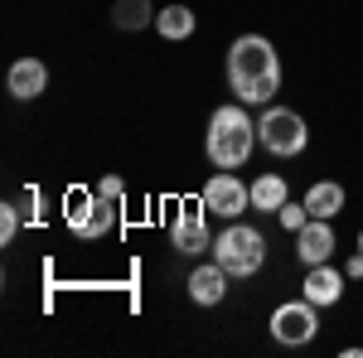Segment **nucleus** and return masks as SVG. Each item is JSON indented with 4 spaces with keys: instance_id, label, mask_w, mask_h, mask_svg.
<instances>
[{
    "instance_id": "4",
    "label": "nucleus",
    "mask_w": 363,
    "mask_h": 358,
    "mask_svg": "<svg viewBox=\"0 0 363 358\" xmlns=\"http://www.w3.org/2000/svg\"><path fill=\"white\" fill-rule=\"evenodd\" d=\"M257 140L272 150V155H281V160H291V155H301L306 150V121H301V111L291 107H267L262 111V121H257Z\"/></svg>"
},
{
    "instance_id": "2",
    "label": "nucleus",
    "mask_w": 363,
    "mask_h": 358,
    "mask_svg": "<svg viewBox=\"0 0 363 358\" xmlns=\"http://www.w3.org/2000/svg\"><path fill=\"white\" fill-rule=\"evenodd\" d=\"M252 145H257V121H252L242 102H233V107H218L208 116V136H203V150H208V160L218 169H238L247 165Z\"/></svg>"
},
{
    "instance_id": "20",
    "label": "nucleus",
    "mask_w": 363,
    "mask_h": 358,
    "mask_svg": "<svg viewBox=\"0 0 363 358\" xmlns=\"http://www.w3.org/2000/svg\"><path fill=\"white\" fill-rule=\"evenodd\" d=\"M344 276H349V281H359V276H363V252H354V257L344 262Z\"/></svg>"
},
{
    "instance_id": "6",
    "label": "nucleus",
    "mask_w": 363,
    "mask_h": 358,
    "mask_svg": "<svg viewBox=\"0 0 363 358\" xmlns=\"http://www.w3.org/2000/svg\"><path fill=\"white\" fill-rule=\"evenodd\" d=\"M315 310H320V305H310L306 296H301V301L277 305V315H272V334H277V344H286V349L310 344V339L320 334V315H315Z\"/></svg>"
},
{
    "instance_id": "17",
    "label": "nucleus",
    "mask_w": 363,
    "mask_h": 358,
    "mask_svg": "<svg viewBox=\"0 0 363 358\" xmlns=\"http://www.w3.org/2000/svg\"><path fill=\"white\" fill-rule=\"evenodd\" d=\"M277 218H281V228H286V233H301V228L310 223V208H306V203H281Z\"/></svg>"
},
{
    "instance_id": "14",
    "label": "nucleus",
    "mask_w": 363,
    "mask_h": 358,
    "mask_svg": "<svg viewBox=\"0 0 363 358\" xmlns=\"http://www.w3.org/2000/svg\"><path fill=\"white\" fill-rule=\"evenodd\" d=\"M281 203H286V179H281V174H257V179H252V208L281 213Z\"/></svg>"
},
{
    "instance_id": "11",
    "label": "nucleus",
    "mask_w": 363,
    "mask_h": 358,
    "mask_svg": "<svg viewBox=\"0 0 363 358\" xmlns=\"http://www.w3.org/2000/svg\"><path fill=\"white\" fill-rule=\"evenodd\" d=\"M344 281H349V276L339 272V267L320 262V267H310V272H306L301 296H306L310 305H339V296H344Z\"/></svg>"
},
{
    "instance_id": "5",
    "label": "nucleus",
    "mask_w": 363,
    "mask_h": 358,
    "mask_svg": "<svg viewBox=\"0 0 363 358\" xmlns=\"http://www.w3.org/2000/svg\"><path fill=\"white\" fill-rule=\"evenodd\" d=\"M68 233L73 237H83V242H97V237H107L116 228V203L112 198H102V194H68Z\"/></svg>"
},
{
    "instance_id": "10",
    "label": "nucleus",
    "mask_w": 363,
    "mask_h": 358,
    "mask_svg": "<svg viewBox=\"0 0 363 358\" xmlns=\"http://www.w3.org/2000/svg\"><path fill=\"white\" fill-rule=\"evenodd\" d=\"M5 87H10V97L34 102V97L49 87V68H44L39 58H15V63H10V73H5Z\"/></svg>"
},
{
    "instance_id": "19",
    "label": "nucleus",
    "mask_w": 363,
    "mask_h": 358,
    "mask_svg": "<svg viewBox=\"0 0 363 358\" xmlns=\"http://www.w3.org/2000/svg\"><path fill=\"white\" fill-rule=\"evenodd\" d=\"M97 194H102V198H112V203H121V194H126V184H121L116 174H107V179L97 184Z\"/></svg>"
},
{
    "instance_id": "13",
    "label": "nucleus",
    "mask_w": 363,
    "mask_h": 358,
    "mask_svg": "<svg viewBox=\"0 0 363 358\" xmlns=\"http://www.w3.org/2000/svg\"><path fill=\"white\" fill-rule=\"evenodd\" d=\"M306 208H310V218H335L339 208H344V184H339V179H320V184H310Z\"/></svg>"
},
{
    "instance_id": "15",
    "label": "nucleus",
    "mask_w": 363,
    "mask_h": 358,
    "mask_svg": "<svg viewBox=\"0 0 363 358\" xmlns=\"http://www.w3.org/2000/svg\"><path fill=\"white\" fill-rule=\"evenodd\" d=\"M155 29H160L165 39H189V34H194V10H189V5H165V10L155 15Z\"/></svg>"
},
{
    "instance_id": "21",
    "label": "nucleus",
    "mask_w": 363,
    "mask_h": 358,
    "mask_svg": "<svg viewBox=\"0 0 363 358\" xmlns=\"http://www.w3.org/2000/svg\"><path fill=\"white\" fill-rule=\"evenodd\" d=\"M359 252H363V228H359Z\"/></svg>"
},
{
    "instance_id": "18",
    "label": "nucleus",
    "mask_w": 363,
    "mask_h": 358,
    "mask_svg": "<svg viewBox=\"0 0 363 358\" xmlns=\"http://www.w3.org/2000/svg\"><path fill=\"white\" fill-rule=\"evenodd\" d=\"M15 228H20V208H15V203H5V208H0V242H10V237H15Z\"/></svg>"
},
{
    "instance_id": "16",
    "label": "nucleus",
    "mask_w": 363,
    "mask_h": 358,
    "mask_svg": "<svg viewBox=\"0 0 363 358\" xmlns=\"http://www.w3.org/2000/svg\"><path fill=\"white\" fill-rule=\"evenodd\" d=\"M160 10H150V0H116V10H112V20L121 29H140L145 20H155Z\"/></svg>"
},
{
    "instance_id": "9",
    "label": "nucleus",
    "mask_w": 363,
    "mask_h": 358,
    "mask_svg": "<svg viewBox=\"0 0 363 358\" xmlns=\"http://www.w3.org/2000/svg\"><path fill=\"white\" fill-rule=\"evenodd\" d=\"M335 228L330 218H310L301 233H296V257H301V267H320V262H330L335 257Z\"/></svg>"
},
{
    "instance_id": "3",
    "label": "nucleus",
    "mask_w": 363,
    "mask_h": 358,
    "mask_svg": "<svg viewBox=\"0 0 363 358\" xmlns=\"http://www.w3.org/2000/svg\"><path fill=\"white\" fill-rule=\"evenodd\" d=\"M213 262H218L228 276H257L262 262H267V237H262L257 228L233 218L223 233L213 237Z\"/></svg>"
},
{
    "instance_id": "1",
    "label": "nucleus",
    "mask_w": 363,
    "mask_h": 358,
    "mask_svg": "<svg viewBox=\"0 0 363 358\" xmlns=\"http://www.w3.org/2000/svg\"><path fill=\"white\" fill-rule=\"evenodd\" d=\"M228 87L238 92L242 107H262L272 102L281 87V58L272 49V39L262 34H242L233 49H228Z\"/></svg>"
},
{
    "instance_id": "7",
    "label": "nucleus",
    "mask_w": 363,
    "mask_h": 358,
    "mask_svg": "<svg viewBox=\"0 0 363 358\" xmlns=\"http://www.w3.org/2000/svg\"><path fill=\"white\" fill-rule=\"evenodd\" d=\"M199 198H203V208H208V213H218V218L233 223V218H242V213L252 208V184H242L233 169H218V174L203 184Z\"/></svg>"
},
{
    "instance_id": "12",
    "label": "nucleus",
    "mask_w": 363,
    "mask_h": 358,
    "mask_svg": "<svg viewBox=\"0 0 363 358\" xmlns=\"http://www.w3.org/2000/svg\"><path fill=\"white\" fill-rule=\"evenodd\" d=\"M223 296H228V272L218 262H208V267H199L189 276V301L194 305H218Z\"/></svg>"
},
{
    "instance_id": "8",
    "label": "nucleus",
    "mask_w": 363,
    "mask_h": 358,
    "mask_svg": "<svg viewBox=\"0 0 363 358\" xmlns=\"http://www.w3.org/2000/svg\"><path fill=\"white\" fill-rule=\"evenodd\" d=\"M203 198L199 203H179V213H174V228H169V237H174V247L184 252V257H194V252L213 247L208 242V223H203Z\"/></svg>"
}]
</instances>
